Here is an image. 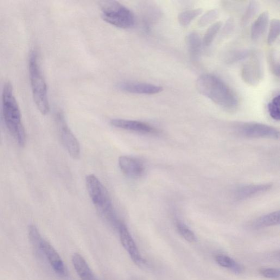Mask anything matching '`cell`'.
<instances>
[{
  "label": "cell",
  "instance_id": "cb8c5ba5",
  "mask_svg": "<svg viewBox=\"0 0 280 280\" xmlns=\"http://www.w3.org/2000/svg\"><path fill=\"white\" fill-rule=\"evenodd\" d=\"M177 231L181 236L189 243H193L196 241L195 234L183 223L179 221L176 223Z\"/></svg>",
  "mask_w": 280,
  "mask_h": 280
},
{
  "label": "cell",
  "instance_id": "5bb4252c",
  "mask_svg": "<svg viewBox=\"0 0 280 280\" xmlns=\"http://www.w3.org/2000/svg\"><path fill=\"white\" fill-rule=\"evenodd\" d=\"M271 188V184H256L248 185L239 188L235 193V198L238 200H245L252 198L266 192Z\"/></svg>",
  "mask_w": 280,
  "mask_h": 280
},
{
  "label": "cell",
  "instance_id": "7c38bea8",
  "mask_svg": "<svg viewBox=\"0 0 280 280\" xmlns=\"http://www.w3.org/2000/svg\"><path fill=\"white\" fill-rule=\"evenodd\" d=\"M110 123L112 126L117 128L146 134L157 132L156 129L152 126L139 121L114 119L111 120Z\"/></svg>",
  "mask_w": 280,
  "mask_h": 280
},
{
  "label": "cell",
  "instance_id": "8992f818",
  "mask_svg": "<svg viewBox=\"0 0 280 280\" xmlns=\"http://www.w3.org/2000/svg\"><path fill=\"white\" fill-rule=\"evenodd\" d=\"M247 61L241 69L242 79L246 84L257 86L263 79L264 70L262 55L257 51L252 52Z\"/></svg>",
  "mask_w": 280,
  "mask_h": 280
},
{
  "label": "cell",
  "instance_id": "6da1fadb",
  "mask_svg": "<svg viewBox=\"0 0 280 280\" xmlns=\"http://www.w3.org/2000/svg\"><path fill=\"white\" fill-rule=\"evenodd\" d=\"M196 86L201 94L224 110L232 112L237 110L239 100L236 94L217 76L212 74L201 75L197 80Z\"/></svg>",
  "mask_w": 280,
  "mask_h": 280
},
{
  "label": "cell",
  "instance_id": "3957f363",
  "mask_svg": "<svg viewBox=\"0 0 280 280\" xmlns=\"http://www.w3.org/2000/svg\"><path fill=\"white\" fill-rule=\"evenodd\" d=\"M29 72L35 103L43 115H46L49 111L47 86L35 52H31L29 56Z\"/></svg>",
  "mask_w": 280,
  "mask_h": 280
},
{
  "label": "cell",
  "instance_id": "ba28073f",
  "mask_svg": "<svg viewBox=\"0 0 280 280\" xmlns=\"http://www.w3.org/2000/svg\"><path fill=\"white\" fill-rule=\"evenodd\" d=\"M238 132L241 135L249 138L278 139V130L273 127L258 123H246L239 125Z\"/></svg>",
  "mask_w": 280,
  "mask_h": 280
},
{
  "label": "cell",
  "instance_id": "ac0fdd59",
  "mask_svg": "<svg viewBox=\"0 0 280 280\" xmlns=\"http://www.w3.org/2000/svg\"><path fill=\"white\" fill-rule=\"evenodd\" d=\"M279 224V212H275L262 216L257 219L253 224V226L257 229L275 226Z\"/></svg>",
  "mask_w": 280,
  "mask_h": 280
},
{
  "label": "cell",
  "instance_id": "83f0119b",
  "mask_svg": "<svg viewBox=\"0 0 280 280\" xmlns=\"http://www.w3.org/2000/svg\"><path fill=\"white\" fill-rule=\"evenodd\" d=\"M29 235L31 243L36 248L40 249L41 242L42 240L41 235L38 229L34 225H30L29 227Z\"/></svg>",
  "mask_w": 280,
  "mask_h": 280
},
{
  "label": "cell",
  "instance_id": "52a82bcc",
  "mask_svg": "<svg viewBox=\"0 0 280 280\" xmlns=\"http://www.w3.org/2000/svg\"><path fill=\"white\" fill-rule=\"evenodd\" d=\"M56 124L61 142L70 156L74 159H78L81 152L80 143L69 128L64 117L61 113L58 114L56 116Z\"/></svg>",
  "mask_w": 280,
  "mask_h": 280
},
{
  "label": "cell",
  "instance_id": "30bf717a",
  "mask_svg": "<svg viewBox=\"0 0 280 280\" xmlns=\"http://www.w3.org/2000/svg\"><path fill=\"white\" fill-rule=\"evenodd\" d=\"M118 231L121 243L128 252L133 262L139 266H143L145 264V260L142 257L128 228L123 223Z\"/></svg>",
  "mask_w": 280,
  "mask_h": 280
},
{
  "label": "cell",
  "instance_id": "603a6c76",
  "mask_svg": "<svg viewBox=\"0 0 280 280\" xmlns=\"http://www.w3.org/2000/svg\"><path fill=\"white\" fill-rule=\"evenodd\" d=\"M260 5L258 2L256 1L250 2L245 12L243 19H242V24H243L244 26H246V25L249 24L250 22L252 20L253 17L255 16L257 14Z\"/></svg>",
  "mask_w": 280,
  "mask_h": 280
},
{
  "label": "cell",
  "instance_id": "9c48e42d",
  "mask_svg": "<svg viewBox=\"0 0 280 280\" xmlns=\"http://www.w3.org/2000/svg\"><path fill=\"white\" fill-rule=\"evenodd\" d=\"M118 164L122 173L132 179H138L145 173V165L138 158L128 156H121L119 158Z\"/></svg>",
  "mask_w": 280,
  "mask_h": 280
},
{
  "label": "cell",
  "instance_id": "ffe728a7",
  "mask_svg": "<svg viewBox=\"0 0 280 280\" xmlns=\"http://www.w3.org/2000/svg\"><path fill=\"white\" fill-rule=\"evenodd\" d=\"M222 22H217L208 28L202 39L203 46L207 47L211 45L222 28Z\"/></svg>",
  "mask_w": 280,
  "mask_h": 280
},
{
  "label": "cell",
  "instance_id": "f1b7e54d",
  "mask_svg": "<svg viewBox=\"0 0 280 280\" xmlns=\"http://www.w3.org/2000/svg\"><path fill=\"white\" fill-rule=\"evenodd\" d=\"M269 63L271 70L273 75L279 76V62L276 52H271L269 56Z\"/></svg>",
  "mask_w": 280,
  "mask_h": 280
},
{
  "label": "cell",
  "instance_id": "277c9868",
  "mask_svg": "<svg viewBox=\"0 0 280 280\" xmlns=\"http://www.w3.org/2000/svg\"><path fill=\"white\" fill-rule=\"evenodd\" d=\"M102 17L113 26L121 29H130L135 26L136 20L132 12L116 1L100 3Z\"/></svg>",
  "mask_w": 280,
  "mask_h": 280
},
{
  "label": "cell",
  "instance_id": "484cf974",
  "mask_svg": "<svg viewBox=\"0 0 280 280\" xmlns=\"http://www.w3.org/2000/svg\"><path fill=\"white\" fill-rule=\"evenodd\" d=\"M279 21L277 19L271 20L268 37L269 44H272L276 41L279 35Z\"/></svg>",
  "mask_w": 280,
  "mask_h": 280
},
{
  "label": "cell",
  "instance_id": "4316f807",
  "mask_svg": "<svg viewBox=\"0 0 280 280\" xmlns=\"http://www.w3.org/2000/svg\"><path fill=\"white\" fill-rule=\"evenodd\" d=\"M219 15L218 10L213 9L207 11L206 14L203 15L198 21V24L201 27L207 26L210 23L213 22L216 19H217Z\"/></svg>",
  "mask_w": 280,
  "mask_h": 280
},
{
  "label": "cell",
  "instance_id": "d6986e66",
  "mask_svg": "<svg viewBox=\"0 0 280 280\" xmlns=\"http://www.w3.org/2000/svg\"><path fill=\"white\" fill-rule=\"evenodd\" d=\"M215 261L220 266L230 269L233 272L239 274L243 271L244 268L233 258L224 254H219L215 257Z\"/></svg>",
  "mask_w": 280,
  "mask_h": 280
},
{
  "label": "cell",
  "instance_id": "4fadbf2b",
  "mask_svg": "<svg viewBox=\"0 0 280 280\" xmlns=\"http://www.w3.org/2000/svg\"><path fill=\"white\" fill-rule=\"evenodd\" d=\"M120 90L133 94L154 95L163 91V87L144 83L122 82L118 85Z\"/></svg>",
  "mask_w": 280,
  "mask_h": 280
},
{
  "label": "cell",
  "instance_id": "5b68a950",
  "mask_svg": "<svg viewBox=\"0 0 280 280\" xmlns=\"http://www.w3.org/2000/svg\"><path fill=\"white\" fill-rule=\"evenodd\" d=\"M86 183L88 194L98 213L113 207L109 193L97 177L93 174L87 176Z\"/></svg>",
  "mask_w": 280,
  "mask_h": 280
},
{
  "label": "cell",
  "instance_id": "44dd1931",
  "mask_svg": "<svg viewBox=\"0 0 280 280\" xmlns=\"http://www.w3.org/2000/svg\"><path fill=\"white\" fill-rule=\"evenodd\" d=\"M202 9H198L184 11L178 17L179 23L183 27L189 25L195 19L201 15Z\"/></svg>",
  "mask_w": 280,
  "mask_h": 280
},
{
  "label": "cell",
  "instance_id": "4dcf8cb0",
  "mask_svg": "<svg viewBox=\"0 0 280 280\" xmlns=\"http://www.w3.org/2000/svg\"><path fill=\"white\" fill-rule=\"evenodd\" d=\"M2 143L1 133H0V144Z\"/></svg>",
  "mask_w": 280,
  "mask_h": 280
},
{
  "label": "cell",
  "instance_id": "e0dca14e",
  "mask_svg": "<svg viewBox=\"0 0 280 280\" xmlns=\"http://www.w3.org/2000/svg\"><path fill=\"white\" fill-rule=\"evenodd\" d=\"M269 21L268 13L264 12L261 14L253 23L251 28V38L257 41L265 33Z\"/></svg>",
  "mask_w": 280,
  "mask_h": 280
},
{
  "label": "cell",
  "instance_id": "7402d4cb",
  "mask_svg": "<svg viewBox=\"0 0 280 280\" xmlns=\"http://www.w3.org/2000/svg\"><path fill=\"white\" fill-rule=\"evenodd\" d=\"M252 51L249 49H239L233 51L226 57V61L228 64H232L249 58Z\"/></svg>",
  "mask_w": 280,
  "mask_h": 280
},
{
  "label": "cell",
  "instance_id": "7a4b0ae2",
  "mask_svg": "<svg viewBox=\"0 0 280 280\" xmlns=\"http://www.w3.org/2000/svg\"><path fill=\"white\" fill-rule=\"evenodd\" d=\"M2 97L6 125L19 145L24 147L26 143V132L22 123L21 113L14 95L12 85L9 81L4 85Z\"/></svg>",
  "mask_w": 280,
  "mask_h": 280
},
{
  "label": "cell",
  "instance_id": "8fae6325",
  "mask_svg": "<svg viewBox=\"0 0 280 280\" xmlns=\"http://www.w3.org/2000/svg\"><path fill=\"white\" fill-rule=\"evenodd\" d=\"M40 249L45 254L49 263L57 274L62 277L66 276L67 271L64 263L58 253L49 244V242L42 239L41 242Z\"/></svg>",
  "mask_w": 280,
  "mask_h": 280
},
{
  "label": "cell",
  "instance_id": "2e32d148",
  "mask_svg": "<svg viewBox=\"0 0 280 280\" xmlns=\"http://www.w3.org/2000/svg\"><path fill=\"white\" fill-rule=\"evenodd\" d=\"M186 42L191 58L198 60L201 53L202 39L200 34L196 31L191 32L186 38Z\"/></svg>",
  "mask_w": 280,
  "mask_h": 280
},
{
  "label": "cell",
  "instance_id": "d4e9b609",
  "mask_svg": "<svg viewBox=\"0 0 280 280\" xmlns=\"http://www.w3.org/2000/svg\"><path fill=\"white\" fill-rule=\"evenodd\" d=\"M268 112L270 116L275 120L280 119L279 112V95H276L270 102L268 106Z\"/></svg>",
  "mask_w": 280,
  "mask_h": 280
},
{
  "label": "cell",
  "instance_id": "9a60e30c",
  "mask_svg": "<svg viewBox=\"0 0 280 280\" xmlns=\"http://www.w3.org/2000/svg\"><path fill=\"white\" fill-rule=\"evenodd\" d=\"M74 268L81 280H99L95 276L86 260L79 253H75L73 257Z\"/></svg>",
  "mask_w": 280,
  "mask_h": 280
},
{
  "label": "cell",
  "instance_id": "f546056e",
  "mask_svg": "<svg viewBox=\"0 0 280 280\" xmlns=\"http://www.w3.org/2000/svg\"><path fill=\"white\" fill-rule=\"evenodd\" d=\"M259 272L266 278L276 279L279 277V269L277 268H262Z\"/></svg>",
  "mask_w": 280,
  "mask_h": 280
}]
</instances>
